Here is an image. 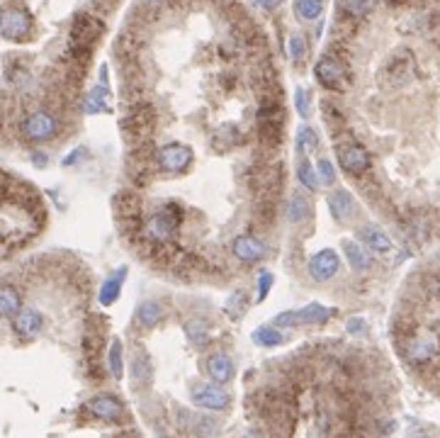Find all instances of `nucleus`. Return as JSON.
Here are the masks:
<instances>
[{"mask_svg": "<svg viewBox=\"0 0 440 438\" xmlns=\"http://www.w3.org/2000/svg\"><path fill=\"white\" fill-rule=\"evenodd\" d=\"M105 32V22L100 17H95L93 13H78L73 17V25H71L68 34V58L76 66H86L88 58L93 54V46L98 44V39Z\"/></svg>", "mask_w": 440, "mask_h": 438, "instance_id": "f257e3e1", "label": "nucleus"}, {"mask_svg": "<svg viewBox=\"0 0 440 438\" xmlns=\"http://www.w3.org/2000/svg\"><path fill=\"white\" fill-rule=\"evenodd\" d=\"M183 224V207L178 203H165L158 207L144 224V234L151 244H170L180 232Z\"/></svg>", "mask_w": 440, "mask_h": 438, "instance_id": "f03ea898", "label": "nucleus"}, {"mask_svg": "<svg viewBox=\"0 0 440 438\" xmlns=\"http://www.w3.org/2000/svg\"><path fill=\"white\" fill-rule=\"evenodd\" d=\"M34 32V17L22 5H5L0 8V34L8 41H27Z\"/></svg>", "mask_w": 440, "mask_h": 438, "instance_id": "7ed1b4c3", "label": "nucleus"}, {"mask_svg": "<svg viewBox=\"0 0 440 438\" xmlns=\"http://www.w3.org/2000/svg\"><path fill=\"white\" fill-rule=\"evenodd\" d=\"M153 124H156V112L148 103H136L129 108L127 117L122 120V132L132 141H144L151 134Z\"/></svg>", "mask_w": 440, "mask_h": 438, "instance_id": "20e7f679", "label": "nucleus"}, {"mask_svg": "<svg viewBox=\"0 0 440 438\" xmlns=\"http://www.w3.org/2000/svg\"><path fill=\"white\" fill-rule=\"evenodd\" d=\"M58 134V120L56 115L46 110H37L32 115L25 117L22 122V137L27 141H34V144H44V141H51Z\"/></svg>", "mask_w": 440, "mask_h": 438, "instance_id": "39448f33", "label": "nucleus"}, {"mask_svg": "<svg viewBox=\"0 0 440 438\" xmlns=\"http://www.w3.org/2000/svg\"><path fill=\"white\" fill-rule=\"evenodd\" d=\"M190 397H193L195 407L200 409H210V412H227L231 407V394L222 384L214 382H198L190 389Z\"/></svg>", "mask_w": 440, "mask_h": 438, "instance_id": "423d86ee", "label": "nucleus"}, {"mask_svg": "<svg viewBox=\"0 0 440 438\" xmlns=\"http://www.w3.org/2000/svg\"><path fill=\"white\" fill-rule=\"evenodd\" d=\"M153 161H156L158 168H163L165 173H185L195 161V153L188 144H178V141H173V144L160 146L156 151V156H153Z\"/></svg>", "mask_w": 440, "mask_h": 438, "instance_id": "0eeeda50", "label": "nucleus"}, {"mask_svg": "<svg viewBox=\"0 0 440 438\" xmlns=\"http://www.w3.org/2000/svg\"><path fill=\"white\" fill-rule=\"evenodd\" d=\"M314 76H317L321 88H326V91H343L348 83L346 63H343L338 56H331V54L319 58V63L314 66Z\"/></svg>", "mask_w": 440, "mask_h": 438, "instance_id": "6e6552de", "label": "nucleus"}, {"mask_svg": "<svg viewBox=\"0 0 440 438\" xmlns=\"http://www.w3.org/2000/svg\"><path fill=\"white\" fill-rule=\"evenodd\" d=\"M336 156L341 168L346 170L348 175H362L367 168H370V153L358 141H338L336 144Z\"/></svg>", "mask_w": 440, "mask_h": 438, "instance_id": "1a4fd4ad", "label": "nucleus"}, {"mask_svg": "<svg viewBox=\"0 0 440 438\" xmlns=\"http://www.w3.org/2000/svg\"><path fill=\"white\" fill-rule=\"evenodd\" d=\"M438 353H440V336L431 329L414 334L406 343V358L416 365L428 363V360H433Z\"/></svg>", "mask_w": 440, "mask_h": 438, "instance_id": "9d476101", "label": "nucleus"}, {"mask_svg": "<svg viewBox=\"0 0 440 438\" xmlns=\"http://www.w3.org/2000/svg\"><path fill=\"white\" fill-rule=\"evenodd\" d=\"M86 409L91 412V417L100 419V422L107 424H120L124 422V404L115 394H95V397L88 402Z\"/></svg>", "mask_w": 440, "mask_h": 438, "instance_id": "9b49d317", "label": "nucleus"}, {"mask_svg": "<svg viewBox=\"0 0 440 438\" xmlns=\"http://www.w3.org/2000/svg\"><path fill=\"white\" fill-rule=\"evenodd\" d=\"M338 268H341V258H338V253L334 251V248H324V251L314 253V256L309 258V265H307L309 275H312L317 282L331 280V277L338 273Z\"/></svg>", "mask_w": 440, "mask_h": 438, "instance_id": "f8f14e48", "label": "nucleus"}, {"mask_svg": "<svg viewBox=\"0 0 440 438\" xmlns=\"http://www.w3.org/2000/svg\"><path fill=\"white\" fill-rule=\"evenodd\" d=\"M231 253L241 263H260L267 256V244L263 239H258V236H236L234 244H231Z\"/></svg>", "mask_w": 440, "mask_h": 438, "instance_id": "ddd939ff", "label": "nucleus"}, {"mask_svg": "<svg viewBox=\"0 0 440 438\" xmlns=\"http://www.w3.org/2000/svg\"><path fill=\"white\" fill-rule=\"evenodd\" d=\"M41 329H44V315H41L39 310H34V307H22L20 315L13 319V331L22 341H29V339H34V336H39Z\"/></svg>", "mask_w": 440, "mask_h": 438, "instance_id": "4468645a", "label": "nucleus"}, {"mask_svg": "<svg viewBox=\"0 0 440 438\" xmlns=\"http://www.w3.org/2000/svg\"><path fill=\"white\" fill-rule=\"evenodd\" d=\"M384 76H389V81L396 83V86L409 83L414 78V56L409 54L406 49L396 51V54L389 58L387 68H384Z\"/></svg>", "mask_w": 440, "mask_h": 438, "instance_id": "2eb2a0df", "label": "nucleus"}, {"mask_svg": "<svg viewBox=\"0 0 440 438\" xmlns=\"http://www.w3.org/2000/svg\"><path fill=\"white\" fill-rule=\"evenodd\" d=\"M207 375H210V380L214 384H227L234 380L236 375V365L234 360H231V356H227V353H212L210 358H207Z\"/></svg>", "mask_w": 440, "mask_h": 438, "instance_id": "dca6fc26", "label": "nucleus"}, {"mask_svg": "<svg viewBox=\"0 0 440 438\" xmlns=\"http://www.w3.org/2000/svg\"><path fill=\"white\" fill-rule=\"evenodd\" d=\"M358 239L362 241V246L367 248L370 253H389L392 248H394V244H392V239L387 234L382 232L379 227H374V224H367V227H362L358 232Z\"/></svg>", "mask_w": 440, "mask_h": 438, "instance_id": "f3484780", "label": "nucleus"}, {"mask_svg": "<svg viewBox=\"0 0 440 438\" xmlns=\"http://www.w3.org/2000/svg\"><path fill=\"white\" fill-rule=\"evenodd\" d=\"M334 315H336V310L319 305V302H312V305L295 312V322H297V327H314V324H326Z\"/></svg>", "mask_w": 440, "mask_h": 438, "instance_id": "a211bd4d", "label": "nucleus"}, {"mask_svg": "<svg viewBox=\"0 0 440 438\" xmlns=\"http://www.w3.org/2000/svg\"><path fill=\"white\" fill-rule=\"evenodd\" d=\"M329 210L336 222L346 224L355 215V198L348 190H336L329 195Z\"/></svg>", "mask_w": 440, "mask_h": 438, "instance_id": "6ab92c4d", "label": "nucleus"}, {"mask_svg": "<svg viewBox=\"0 0 440 438\" xmlns=\"http://www.w3.org/2000/svg\"><path fill=\"white\" fill-rule=\"evenodd\" d=\"M343 253H346L350 268L358 270V273H365V270L372 268V253L367 251V248L362 246L360 241L346 239V241H343Z\"/></svg>", "mask_w": 440, "mask_h": 438, "instance_id": "aec40b11", "label": "nucleus"}, {"mask_svg": "<svg viewBox=\"0 0 440 438\" xmlns=\"http://www.w3.org/2000/svg\"><path fill=\"white\" fill-rule=\"evenodd\" d=\"M124 280H127V265H122V268H117L110 277H105L103 287H100V305H105V307L115 305V302L120 300Z\"/></svg>", "mask_w": 440, "mask_h": 438, "instance_id": "412c9836", "label": "nucleus"}, {"mask_svg": "<svg viewBox=\"0 0 440 438\" xmlns=\"http://www.w3.org/2000/svg\"><path fill=\"white\" fill-rule=\"evenodd\" d=\"M22 310V295L15 285H0V319H15Z\"/></svg>", "mask_w": 440, "mask_h": 438, "instance_id": "4be33fe9", "label": "nucleus"}, {"mask_svg": "<svg viewBox=\"0 0 440 438\" xmlns=\"http://www.w3.org/2000/svg\"><path fill=\"white\" fill-rule=\"evenodd\" d=\"M160 322H163V307H160L156 300H146L136 307V324H139L141 329L148 331V329L158 327Z\"/></svg>", "mask_w": 440, "mask_h": 438, "instance_id": "5701e85b", "label": "nucleus"}, {"mask_svg": "<svg viewBox=\"0 0 440 438\" xmlns=\"http://www.w3.org/2000/svg\"><path fill=\"white\" fill-rule=\"evenodd\" d=\"M185 334H188V341L193 343L195 348H207L212 343V331L207 327V322H202V319H190L185 322Z\"/></svg>", "mask_w": 440, "mask_h": 438, "instance_id": "b1692460", "label": "nucleus"}, {"mask_svg": "<svg viewBox=\"0 0 440 438\" xmlns=\"http://www.w3.org/2000/svg\"><path fill=\"white\" fill-rule=\"evenodd\" d=\"M309 217H312V203L300 193L292 195L287 203V219L292 224H302V222H307Z\"/></svg>", "mask_w": 440, "mask_h": 438, "instance_id": "393cba45", "label": "nucleus"}, {"mask_svg": "<svg viewBox=\"0 0 440 438\" xmlns=\"http://www.w3.org/2000/svg\"><path fill=\"white\" fill-rule=\"evenodd\" d=\"M241 132L239 127H234V124H224V127L217 129V134H214V146H217L219 151H229L234 149V146H239L241 141Z\"/></svg>", "mask_w": 440, "mask_h": 438, "instance_id": "a878e982", "label": "nucleus"}, {"mask_svg": "<svg viewBox=\"0 0 440 438\" xmlns=\"http://www.w3.org/2000/svg\"><path fill=\"white\" fill-rule=\"evenodd\" d=\"M317 149H319V134L309 124H302L300 132H297V151H300V156L307 158L309 153H314Z\"/></svg>", "mask_w": 440, "mask_h": 438, "instance_id": "bb28decb", "label": "nucleus"}, {"mask_svg": "<svg viewBox=\"0 0 440 438\" xmlns=\"http://www.w3.org/2000/svg\"><path fill=\"white\" fill-rule=\"evenodd\" d=\"M110 93H107V86H95L91 93H88V98H86V112L88 115H95V112H105V110H110Z\"/></svg>", "mask_w": 440, "mask_h": 438, "instance_id": "cd10ccee", "label": "nucleus"}, {"mask_svg": "<svg viewBox=\"0 0 440 438\" xmlns=\"http://www.w3.org/2000/svg\"><path fill=\"white\" fill-rule=\"evenodd\" d=\"M374 0H338V10L350 20H360L367 13H372Z\"/></svg>", "mask_w": 440, "mask_h": 438, "instance_id": "c85d7f7f", "label": "nucleus"}, {"mask_svg": "<svg viewBox=\"0 0 440 438\" xmlns=\"http://www.w3.org/2000/svg\"><path fill=\"white\" fill-rule=\"evenodd\" d=\"M285 341L282 331L277 327H260L253 331V343L255 346H263V348H275L280 346V343Z\"/></svg>", "mask_w": 440, "mask_h": 438, "instance_id": "c756f323", "label": "nucleus"}, {"mask_svg": "<svg viewBox=\"0 0 440 438\" xmlns=\"http://www.w3.org/2000/svg\"><path fill=\"white\" fill-rule=\"evenodd\" d=\"M107 363H110V372L115 380L124 377V351H122V341H112L110 353H107Z\"/></svg>", "mask_w": 440, "mask_h": 438, "instance_id": "7c9ffc66", "label": "nucleus"}, {"mask_svg": "<svg viewBox=\"0 0 440 438\" xmlns=\"http://www.w3.org/2000/svg\"><path fill=\"white\" fill-rule=\"evenodd\" d=\"M295 13L302 20H319L324 13V0H295Z\"/></svg>", "mask_w": 440, "mask_h": 438, "instance_id": "2f4dec72", "label": "nucleus"}, {"mask_svg": "<svg viewBox=\"0 0 440 438\" xmlns=\"http://www.w3.org/2000/svg\"><path fill=\"white\" fill-rule=\"evenodd\" d=\"M297 178H300V183L307 188L309 193L319 190V175H317V170L312 168V163H309L307 158H300V165H297Z\"/></svg>", "mask_w": 440, "mask_h": 438, "instance_id": "473e14b6", "label": "nucleus"}, {"mask_svg": "<svg viewBox=\"0 0 440 438\" xmlns=\"http://www.w3.org/2000/svg\"><path fill=\"white\" fill-rule=\"evenodd\" d=\"M151 360L146 353H136V358L132 360V380L134 382H148L151 380Z\"/></svg>", "mask_w": 440, "mask_h": 438, "instance_id": "72a5a7b5", "label": "nucleus"}, {"mask_svg": "<svg viewBox=\"0 0 440 438\" xmlns=\"http://www.w3.org/2000/svg\"><path fill=\"white\" fill-rule=\"evenodd\" d=\"M246 310H248V295L246 292H234L227 300V305H224V312H227L231 319H239L241 315H246Z\"/></svg>", "mask_w": 440, "mask_h": 438, "instance_id": "f704fd0d", "label": "nucleus"}, {"mask_svg": "<svg viewBox=\"0 0 440 438\" xmlns=\"http://www.w3.org/2000/svg\"><path fill=\"white\" fill-rule=\"evenodd\" d=\"M295 105H297V112H300L302 120H309V117H312V96H309L307 88H297Z\"/></svg>", "mask_w": 440, "mask_h": 438, "instance_id": "c9c22d12", "label": "nucleus"}, {"mask_svg": "<svg viewBox=\"0 0 440 438\" xmlns=\"http://www.w3.org/2000/svg\"><path fill=\"white\" fill-rule=\"evenodd\" d=\"M317 175H319V185H334L336 183V170H334V165H331L329 158H319Z\"/></svg>", "mask_w": 440, "mask_h": 438, "instance_id": "e433bc0d", "label": "nucleus"}, {"mask_svg": "<svg viewBox=\"0 0 440 438\" xmlns=\"http://www.w3.org/2000/svg\"><path fill=\"white\" fill-rule=\"evenodd\" d=\"M272 282H275V277H272L270 270H263V273L258 275V285H255V300L265 302L267 295H270V290H272Z\"/></svg>", "mask_w": 440, "mask_h": 438, "instance_id": "4c0bfd02", "label": "nucleus"}, {"mask_svg": "<svg viewBox=\"0 0 440 438\" xmlns=\"http://www.w3.org/2000/svg\"><path fill=\"white\" fill-rule=\"evenodd\" d=\"M290 56H292L295 63H300L307 58V39L302 37V34H295V37L290 39Z\"/></svg>", "mask_w": 440, "mask_h": 438, "instance_id": "58836bf2", "label": "nucleus"}, {"mask_svg": "<svg viewBox=\"0 0 440 438\" xmlns=\"http://www.w3.org/2000/svg\"><path fill=\"white\" fill-rule=\"evenodd\" d=\"M272 327H297V322H295V312H282V315H277L275 317V324Z\"/></svg>", "mask_w": 440, "mask_h": 438, "instance_id": "ea45409f", "label": "nucleus"}, {"mask_svg": "<svg viewBox=\"0 0 440 438\" xmlns=\"http://www.w3.org/2000/svg\"><path fill=\"white\" fill-rule=\"evenodd\" d=\"M88 156V149H83V146H78L76 151H71L66 158H63V165H76L78 163V158H86Z\"/></svg>", "mask_w": 440, "mask_h": 438, "instance_id": "a19ab883", "label": "nucleus"}, {"mask_svg": "<svg viewBox=\"0 0 440 438\" xmlns=\"http://www.w3.org/2000/svg\"><path fill=\"white\" fill-rule=\"evenodd\" d=\"M348 331L350 334H362V331H365V322H362V319H350Z\"/></svg>", "mask_w": 440, "mask_h": 438, "instance_id": "79ce46f5", "label": "nucleus"}, {"mask_svg": "<svg viewBox=\"0 0 440 438\" xmlns=\"http://www.w3.org/2000/svg\"><path fill=\"white\" fill-rule=\"evenodd\" d=\"M263 10H277L282 5V0H255Z\"/></svg>", "mask_w": 440, "mask_h": 438, "instance_id": "37998d69", "label": "nucleus"}, {"mask_svg": "<svg viewBox=\"0 0 440 438\" xmlns=\"http://www.w3.org/2000/svg\"><path fill=\"white\" fill-rule=\"evenodd\" d=\"M32 161L37 163V165H46V153H41V151H32Z\"/></svg>", "mask_w": 440, "mask_h": 438, "instance_id": "c03bdc74", "label": "nucleus"}]
</instances>
